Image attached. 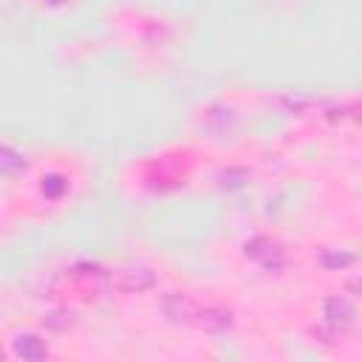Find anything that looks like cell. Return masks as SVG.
I'll return each instance as SVG.
<instances>
[{
  "mask_svg": "<svg viewBox=\"0 0 362 362\" xmlns=\"http://www.w3.org/2000/svg\"><path fill=\"white\" fill-rule=\"evenodd\" d=\"M71 283L88 297H102L110 288L113 277L107 274V269H102L96 263H79L71 269Z\"/></svg>",
  "mask_w": 362,
  "mask_h": 362,
  "instance_id": "obj_1",
  "label": "cell"
},
{
  "mask_svg": "<svg viewBox=\"0 0 362 362\" xmlns=\"http://www.w3.org/2000/svg\"><path fill=\"white\" fill-rule=\"evenodd\" d=\"M246 257L260 263L263 269H280L283 266V246L269 238V235H255L252 240H246Z\"/></svg>",
  "mask_w": 362,
  "mask_h": 362,
  "instance_id": "obj_2",
  "label": "cell"
},
{
  "mask_svg": "<svg viewBox=\"0 0 362 362\" xmlns=\"http://www.w3.org/2000/svg\"><path fill=\"white\" fill-rule=\"evenodd\" d=\"M322 317H325V322H328L337 334L351 331L354 322H356V311H354V305H351L345 297H328L325 305H322Z\"/></svg>",
  "mask_w": 362,
  "mask_h": 362,
  "instance_id": "obj_3",
  "label": "cell"
},
{
  "mask_svg": "<svg viewBox=\"0 0 362 362\" xmlns=\"http://www.w3.org/2000/svg\"><path fill=\"white\" fill-rule=\"evenodd\" d=\"M232 322H235V317H232V311L223 308V305L198 308V314H195V320H192V325L201 328V331H206V334H223V331L232 328Z\"/></svg>",
  "mask_w": 362,
  "mask_h": 362,
  "instance_id": "obj_4",
  "label": "cell"
},
{
  "mask_svg": "<svg viewBox=\"0 0 362 362\" xmlns=\"http://www.w3.org/2000/svg\"><path fill=\"white\" fill-rule=\"evenodd\" d=\"M161 308H164L167 320H173V322H184V325H192V320H195V314H198V303H195L189 294H184V291H173V294H167L164 303H161Z\"/></svg>",
  "mask_w": 362,
  "mask_h": 362,
  "instance_id": "obj_5",
  "label": "cell"
},
{
  "mask_svg": "<svg viewBox=\"0 0 362 362\" xmlns=\"http://www.w3.org/2000/svg\"><path fill=\"white\" fill-rule=\"evenodd\" d=\"M116 286L124 288V291H147L156 286V272L150 266H124L119 274H116Z\"/></svg>",
  "mask_w": 362,
  "mask_h": 362,
  "instance_id": "obj_6",
  "label": "cell"
},
{
  "mask_svg": "<svg viewBox=\"0 0 362 362\" xmlns=\"http://www.w3.org/2000/svg\"><path fill=\"white\" fill-rule=\"evenodd\" d=\"M14 354L23 356V359L40 362V359L48 356V345H45V339H40L37 334H20V337H14Z\"/></svg>",
  "mask_w": 362,
  "mask_h": 362,
  "instance_id": "obj_7",
  "label": "cell"
},
{
  "mask_svg": "<svg viewBox=\"0 0 362 362\" xmlns=\"http://www.w3.org/2000/svg\"><path fill=\"white\" fill-rule=\"evenodd\" d=\"M23 170H25V158L11 147H0V175H17Z\"/></svg>",
  "mask_w": 362,
  "mask_h": 362,
  "instance_id": "obj_8",
  "label": "cell"
},
{
  "mask_svg": "<svg viewBox=\"0 0 362 362\" xmlns=\"http://www.w3.org/2000/svg\"><path fill=\"white\" fill-rule=\"evenodd\" d=\"M274 102H277V105H283L288 113H305L317 99H314V96H308V93H283V96H277Z\"/></svg>",
  "mask_w": 362,
  "mask_h": 362,
  "instance_id": "obj_9",
  "label": "cell"
},
{
  "mask_svg": "<svg viewBox=\"0 0 362 362\" xmlns=\"http://www.w3.org/2000/svg\"><path fill=\"white\" fill-rule=\"evenodd\" d=\"M249 178H252V173L243 170V167H229V170L218 173V184L226 187V189H240V187L249 184Z\"/></svg>",
  "mask_w": 362,
  "mask_h": 362,
  "instance_id": "obj_10",
  "label": "cell"
},
{
  "mask_svg": "<svg viewBox=\"0 0 362 362\" xmlns=\"http://www.w3.org/2000/svg\"><path fill=\"white\" fill-rule=\"evenodd\" d=\"M320 263L334 272V269L351 266V263H354V255H351V252H339V249H322V252H320Z\"/></svg>",
  "mask_w": 362,
  "mask_h": 362,
  "instance_id": "obj_11",
  "label": "cell"
},
{
  "mask_svg": "<svg viewBox=\"0 0 362 362\" xmlns=\"http://www.w3.org/2000/svg\"><path fill=\"white\" fill-rule=\"evenodd\" d=\"M68 189V181L62 175H45L42 178V195L45 198H59Z\"/></svg>",
  "mask_w": 362,
  "mask_h": 362,
  "instance_id": "obj_12",
  "label": "cell"
},
{
  "mask_svg": "<svg viewBox=\"0 0 362 362\" xmlns=\"http://www.w3.org/2000/svg\"><path fill=\"white\" fill-rule=\"evenodd\" d=\"M71 311H51L48 317H45V325L51 328V331H65V328H71Z\"/></svg>",
  "mask_w": 362,
  "mask_h": 362,
  "instance_id": "obj_13",
  "label": "cell"
},
{
  "mask_svg": "<svg viewBox=\"0 0 362 362\" xmlns=\"http://www.w3.org/2000/svg\"><path fill=\"white\" fill-rule=\"evenodd\" d=\"M42 3H48V6H62V3H68V0H42Z\"/></svg>",
  "mask_w": 362,
  "mask_h": 362,
  "instance_id": "obj_14",
  "label": "cell"
},
{
  "mask_svg": "<svg viewBox=\"0 0 362 362\" xmlns=\"http://www.w3.org/2000/svg\"><path fill=\"white\" fill-rule=\"evenodd\" d=\"M0 359H3V348H0Z\"/></svg>",
  "mask_w": 362,
  "mask_h": 362,
  "instance_id": "obj_15",
  "label": "cell"
}]
</instances>
